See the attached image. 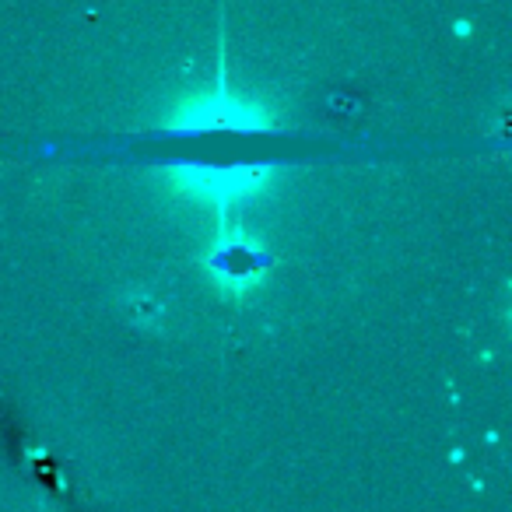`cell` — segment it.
Here are the masks:
<instances>
[{
	"label": "cell",
	"mask_w": 512,
	"mask_h": 512,
	"mask_svg": "<svg viewBox=\"0 0 512 512\" xmlns=\"http://www.w3.org/2000/svg\"><path fill=\"white\" fill-rule=\"evenodd\" d=\"M274 165L271 162H165L162 176L169 179L172 193L186 200H197V204H211L221 218H228L232 204L256 197L260 190H267L274 179Z\"/></svg>",
	"instance_id": "obj_1"
},
{
	"label": "cell",
	"mask_w": 512,
	"mask_h": 512,
	"mask_svg": "<svg viewBox=\"0 0 512 512\" xmlns=\"http://www.w3.org/2000/svg\"><path fill=\"white\" fill-rule=\"evenodd\" d=\"M271 264H274L271 249L242 225H232L228 218H221L218 235H214V242L200 256V267H204L207 281L225 299H246L249 292H256L267 281Z\"/></svg>",
	"instance_id": "obj_2"
},
{
	"label": "cell",
	"mask_w": 512,
	"mask_h": 512,
	"mask_svg": "<svg viewBox=\"0 0 512 512\" xmlns=\"http://www.w3.org/2000/svg\"><path fill=\"white\" fill-rule=\"evenodd\" d=\"M211 130H235V134H271L278 130L274 109L232 95L225 78L218 88L193 102H183L165 123V134H211Z\"/></svg>",
	"instance_id": "obj_3"
}]
</instances>
